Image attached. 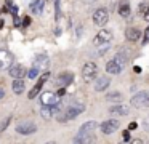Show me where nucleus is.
Masks as SVG:
<instances>
[{
	"instance_id": "nucleus-13",
	"label": "nucleus",
	"mask_w": 149,
	"mask_h": 144,
	"mask_svg": "<svg viewBox=\"0 0 149 144\" xmlns=\"http://www.w3.org/2000/svg\"><path fill=\"white\" fill-rule=\"evenodd\" d=\"M125 37L128 42H136L139 37H141V32H139V29L136 27H128L125 31Z\"/></svg>"
},
{
	"instance_id": "nucleus-9",
	"label": "nucleus",
	"mask_w": 149,
	"mask_h": 144,
	"mask_svg": "<svg viewBox=\"0 0 149 144\" xmlns=\"http://www.w3.org/2000/svg\"><path fill=\"white\" fill-rule=\"evenodd\" d=\"M119 127H120V122L116 120V118H112V120H106V122L101 123V131H103L104 134H111V133H114Z\"/></svg>"
},
{
	"instance_id": "nucleus-16",
	"label": "nucleus",
	"mask_w": 149,
	"mask_h": 144,
	"mask_svg": "<svg viewBox=\"0 0 149 144\" xmlns=\"http://www.w3.org/2000/svg\"><path fill=\"white\" fill-rule=\"evenodd\" d=\"M119 15L122 16V18H128L130 16V13H132V8H130V5H128V2H122L119 5Z\"/></svg>"
},
{
	"instance_id": "nucleus-1",
	"label": "nucleus",
	"mask_w": 149,
	"mask_h": 144,
	"mask_svg": "<svg viewBox=\"0 0 149 144\" xmlns=\"http://www.w3.org/2000/svg\"><path fill=\"white\" fill-rule=\"evenodd\" d=\"M82 112H84V106H82V104L71 106V107L64 109V111H63L61 114L58 115V120H59V122H68V120H72V118H75L79 114H82Z\"/></svg>"
},
{
	"instance_id": "nucleus-11",
	"label": "nucleus",
	"mask_w": 149,
	"mask_h": 144,
	"mask_svg": "<svg viewBox=\"0 0 149 144\" xmlns=\"http://www.w3.org/2000/svg\"><path fill=\"white\" fill-rule=\"evenodd\" d=\"M48 66H50V61L45 54L42 56H37L36 61H34V67H37L39 70H48Z\"/></svg>"
},
{
	"instance_id": "nucleus-22",
	"label": "nucleus",
	"mask_w": 149,
	"mask_h": 144,
	"mask_svg": "<svg viewBox=\"0 0 149 144\" xmlns=\"http://www.w3.org/2000/svg\"><path fill=\"white\" fill-rule=\"evenodd\" d=\"M40 114H42V117L45 118V120L52 118V115L55 114V112H53V106H43V109L40 111Z\"/></svg>"
},
{
	"instance_id": "nucleus-12",
	"label": "nucleus",
	"mask_w": 149,
	"mask_h": 144,
	"mask_svg": "<svg viewBox=\"0 0 149 144\" xmlns=\"http://www.w3.org/2000/svg\"><path fill=\"white\" fill-rule=\"evenodd\" d=\"M122 69H123V66H122V64H119L116 59L106 63V72L107 74H120V72H122Z\"/></svg>"
},
{
	"instance_id": "nucleus-27",
	"label": "nucleus",
	"mask_w": 149,
	"mask_h": 144,
	"mask_svg": "<svg viewBox=\"0 0 149 144\" xmlns=\"http://www.w3.org/2000/svg\"><path fill=\"white\" fill-rule=\"evenodd\" d=\"M149 42V26L146 27V31H144V37H143V43H148Z\"/></svg>"
},
{
	"instance_id": "nucleus-20",
	"label": "nucleus",
	"mask_w": 149,
	"mask_h": 144,
	"mask_svg": "<svg viewBox=\"0 0 149 144\" xmlns=\"http://www.w3.org/2000/svg\"><path fill=\"white\" fill-rule=\"evenodd\" d=\"M43 0H34L32 3H31V11L32 13H36V15H40L42 13V10H43Z\"/></svg>"
},
{
	"instance_id": "nucleus-17",
	"label": "nucleus",
	"mask_w": 149,
	"mask_h": 144,
	"mask_svg": "<svg viewBox=\"0 0 149 144\" xmlns=\"http://www.w3.org/2000/svg\"><path fill=\"white\" fill-rule=\"evenodd\" d=\"M95 128H96V122H87V123H84L80 127V131L79 133H82V134H87V133H93L95 131Z\"/></svg>"
},
{
	"instance_id": "nucleus-2",
	"label": "nucleus",
	"mask_w": 149,
	"mask_h": 144,
	"mask_svg": "<svg viewBox=\"0 0 149 144\" xmlns=\"http://www.w3.org/2000/svg\"><path fill=\"white\" fill-rule=\"evenodd\" d=\"M98 75V66L93 63V61H88V63H85V66L82 67V77H84L85 82H93L95 79H96Z\"/></svg>"
},
{
	"instance_id": "nucleus-5",
	"label": "nucleus",
	"mask_w": 149,
	"mask_h": 144,
	"mask_svg": "<svg viewBox=\"0 0 149 144\" xmlns=\"http://www.w3.org/2000/svg\"><path fill=\"white\" fill-rule=\"evenodd\" d=\"M112 40V32L111 31H100L96 34V37L93 38V45L95 47H101V45H106Z\"/></svg>"
},
{
	"instance_id": "nucleus-7",
	"label": "nucleus",
	"mask_w": 149,
	"mask_h": 144,
	"mask_svg": "<svg viewBox=\"0 0 149 144\" xmlns=\"http://www.w3.org/2000/svg\"><path fill=\"white\" fill-rule=\"evenodd\" d=\"M13 64V54L7 50H0V70L10 69Z\"/></svg>"
},
{
	"instance_id": "nucleus-26",
	"label": "nucleus",
	"mask_w": 149,
	"mask_h": 144,
	"mask_svg": "<svg viewBox=\"0 0 149 144\" xmlns=\"http://www.w3.org/2000/svg\"><path fill=\"white\" fill-rule=\"evenodd\" d=\"M148 8H149V3H148V2L139 3V13H141V15H144V13L148 11Z\"/></svg>"
},
{
	"instance_id": "nucleus-25",
	"label": "nucleus",
	"mask_w": 149,
	"mask_h": 144,
	"mask_svg": "<svg viewBox=\"0 0 149 144\" xmlns=\"http://www.w3.org/2000/svg\"><path fill=\"white\" fill-rule=\"evenodd\" d=\"M39 72H40V70L37 69V67H32V69L27 72V75H29V79H36V77L39 75Z\"/></svg>"
},
{
	"instance_id": "nucleus-8",
	"label": "nucleus",
	"mask_w": 149,
	"mask_h": 144,
	"mask_svg": "<svg viewBox=\"0 0 149 144\" xmlns=\"http://www.w3.org/2000/svg\"><path fill=\"white\" fill-rule=\"evenodd\" d=\"M37 130V127L32 123V122H23V123L16 125V131L23 136H27V134H32L34 131Z\"/></svg>"
},
{
	"instance_id": "nucleus-19",
	"label": "nucleus",
	"mask_w": 149,
	"mask_h": 144,
	"mask_svg": "<svg viewBox=\"0 0 149 144\" xmlns=\"http://www.w3.org/2000/svg\"><path fill=\"white\" fill-rule=\"evenodd\" d=\"M43 83H45V82L39 79V82H37L36 85H34V88H32V90H31V91H29V96H27V98H29V99H34V98H36V96H37V95H39V93H40V90H42Z\"/></svg>"
},
{
	"instance_id": "nucleus-30",
	"label": "nucleus",
	"mask_w": 149,
	"mask_h": 144,
	"mask_svg": "<svg viewBox=\"0 0 149 144\" xmlns=\"http://www.w3.org/2000/svg\"><path fill=\"white\" fill-rule=\"evenodd\" d=\"M144 19H146V21H149V8H148V11L144 13Z\"/></svg>"
},
{
	"instance_id": "nucleus-4",
	"label": "nucleus",
	"mask_w": 149,
	"mask_h": 144,
	"mask_svg": "<svg viewBox=\"0 0 149 144\" xmlns=\"http://www.w3.org/2000/svg\"><path fill=\"white\" fill-rule=\"evenodd\" d=\"M40 102H42V106H56V104L61 102V98H59L58 93L45 91L42 96H40Z\"/></svg>"
},
{
	"instance_id": "nucleus-10",
	"label": "nucleus",
	"mask_w": 149,
	"mask_h": 144,
	"mask_svg": "<svg viewBox=\"0 0 149 144\" xmlns=\"http://www.w3.org/2000/svg\"><path fill=\"white\" fill-rule=\"evenodd\" d=\"M8 72H10V75L13 77V79H23V77L26 75V69H24L23 64H11Z\"/></svg>"
},
{
	"instance_id": "nucleus-6",
	"label": "nucleus",
	"mask_w": 149,
	"mask_h": 144,
	"mask_svg": "<svg viewBox=\"0 0 149 144\" xmlns=\"http://www.w3.org/2000/svg\"><path fill=\"white\" fill-rule=\"evenodd\" d=\"M107 21H109V13L106 8H98L93 13V22L96 26H104Z\"/></svg>"
},
{
	"instance_id": "nucleus-24",
	"label": "nucleus",
	"mask_w": 149,
	"mask_h": 144,
	"mask_svg": "<svg viewBox=\"0 0 149 144\" xmlns=\"http://www.w3.org/2000/svg\"><path fill=\"white\" fill-rule=\"evenodd\" d=\"M116 61L119 64H122V66H125V64H127V56L123 53H117L116 54Z\"/></svg>"
},
{
	"instance_id": "nucleus-31",
	"label": "nucleus",
	"mask_w": 149,
	"mask_h": 144,
	"mask_svg": "<svg viewBox=\"0 0 149 144\" xmlns=\"http://www.w3.org/2000/svg\"><path fill=\"white\" fill-rule=\"evenodd\" d=\"M29 22H31V19H29V18H27V16H26V18H24V26H27V24H29Z\"/></svg>"
},
{
	"instance_id": "nucleus-28",
	"label": "nucleus",
	"mask_w": 149,
	"mask_h": 144,
	"mask_svg": "<svg viewBox=\"0 0 149 144\" xmlns=\"http://www.w3.org/2000/svg\"><path fill=\"white\" fill-rule=\"evenodd\" d=\"M122 134H123V139H125V141H128V139H130V131H128V130H125Z\"/></svg>"
},
{
	"instance_id": "nucleus-3",
	"label": "nucleus",
	"mask_w": 149,
	"mask_h": 144,
	"mask_svg": "<svg viewBox=\"0 0 149 144\" xmlns=\"http://www.w3.org/2000/svg\"><path fill=\"white\" fill-rule=\"evenodd\" d=\"M132 106L133 107H138V109L149 107V91H141L136 96H133L132 98Z\"/></svg>"
},
{
	"instance_id": "nucleus-29",
	"label": "nucleus",
	"mask_w": 149,
	"mask_h": 144,
	"mask_svg": "<svg viewBox=\"0 0 149 144\" xmlns=\"http://www.w3.org/2000/svg\"><path fill=\"white\" fill-rule=\"evenodd\" d=\"M135 128H136V123H130L128 125V130H135Z\"/></svg>"
},
{
	"instance_id": "nucleus-18",
	"label": "nucleus",
	"mask_w": 149,
	"mask_h": 144,
	"mask_svg": "<svg viewBox=\"0 0 149 144\" xmlns=\"http://www.w3.org/2000/svg\"><path fill=\"white\" fill-rule=\"evenodd\" d=\"M11 88H13V91L16 93V95H21V93L24 91V82H23V79H15V82L11 83Z\"/></svg>"
},
{
	"instance_id": "nucleus-32",
	"label": "nucleus",
	"mask_w": 149,
	"mask_h": 144,
	"mask_svg": "<svg viewBox=\"0 0 149 144\" xmlns=\"http://www.w3.org/2000/svg\"><path fill=\"white\" fill-rule=\"evenodd\" d=\"M135 72H136V74H139V72H141V69H139L138 66H135Z\"/></svg>"
},
{
	"instance_id": "nucleus-23",
	"label": "nucleus",
	"mask_w": 149,
	"mask_h": 144,
	"mask_svg": "<svg viewBox=\"0 0 149 144\" xmlns=\"http://www.w3.org/2000/svg\"><path fill=\"white\" fill-rule=\"evenodd\" d=\"M106 99H109V101H120V99H122V95L114 91V93H109V95L106 96Z\"/></svg>"
},
{
	"instance_id": "nucleus-15",
	"label": "nucleus",
	"mask_w": 149,
	"mask_h": 144,
	"mask_svg": "<svg viewBox=\"0 0 149 144\" xmlns=\"http://www.w3.org/2000/svg\"><path fill=\"white\" fill-rule=\"evenodd\" d=\"M109 112L112 115H128L130 109L123 104H119V106H112V107L109 109Z\"/></svg>"
},
{
	"instance_id": "nucleus-21",
	"label": "nucleus",
	"mask_w": 149,
	"mask_h": 144,
	"mask_svg": "<svg viewBox=\"0 0 149 144\" xmlns=\"http://www.w3.org/2000/svg\"><path fill=\"white\" fill-rule=\"evenodd\" d=\"M72 74H61V75L56 79V82H58V85H69V83L72 82Z\"/></svg>"
},
{
	"instance_id": "nucleus-33",
	"label": "nucleus",
	"mask_w": 149,
	"mask_h": 144,
	"mask_svg": "<svg viewBox=\"0 0 149 144\" xmlns=\"http://www.w3.org/2000/svg\"><path fill=\"white\" fill-rule=\"evenodd\" d=\"M3 95H5V93H3V90H0V99L3 98Z\"/></svg>"
},
{
	"instance_id": "nucleus-14",
	"label": "nucleus",
	"mask_w": 149,
	"mask_h": 144,
	"mask_svg": "<svg viewBox=\"0 0 149 144\" xmlns=\"http://www.w3.org/2000/svg\"><path fill=\"white\" fill-rule=\"evenodd\" d=\"M109 83H111V79L109 77H100V79L96 80V83H95V90L96 91H104V90L109 86Z\"/></svg>"
}]
</instances>
